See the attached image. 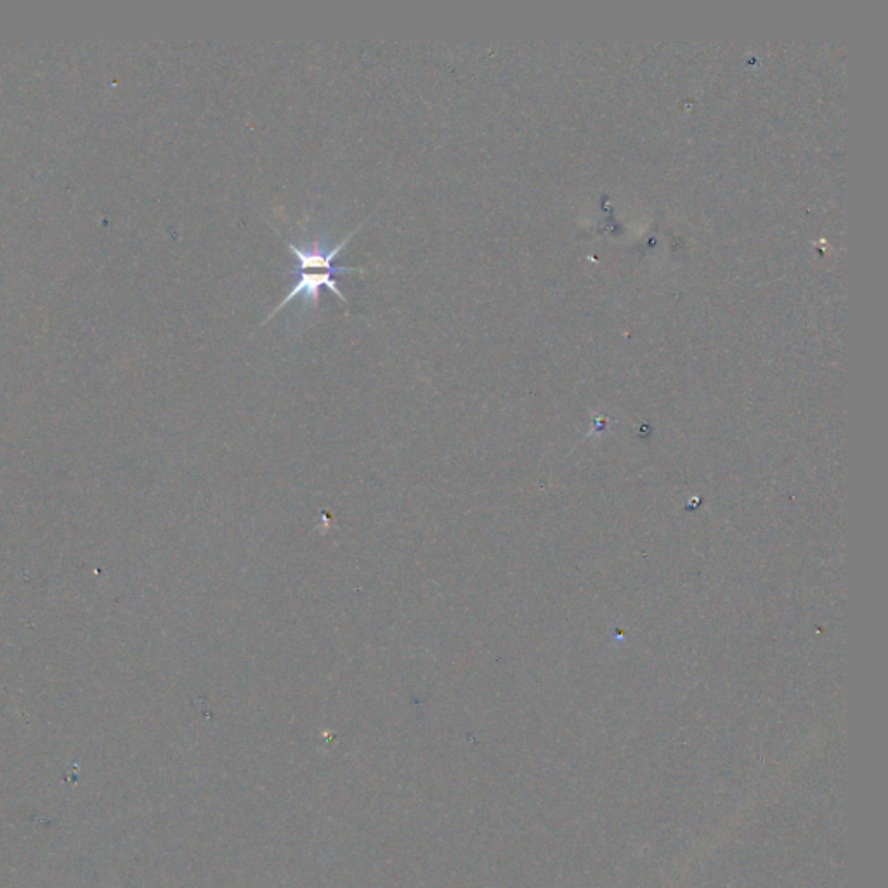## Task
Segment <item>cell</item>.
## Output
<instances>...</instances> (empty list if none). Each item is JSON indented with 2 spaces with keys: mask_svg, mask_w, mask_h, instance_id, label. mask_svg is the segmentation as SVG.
<instances>
[{
  "mask_svg": "<svg viewBox=\"0 0 888 888\" xmlns=\"http://www.w3.org/2000/svg\"><path fill=\"white\" fill-rule=\"evenodd\" d=\"M363 222L358 228H354L349 235L340 240V242L330 245V235L323 233L320 236H314L313 240L307 242L295 243L288 242V250L295 257V266L292 269L294 275V285L288 290V294L281 299L280 304L268 314L271 320L276 314L280 313L283 307L290 304L294 299H301V314L313 313L318 309L320 304L321 288L327 287L332 294L337 295L340 301L347 304L346 295L342 294V290L337 287V281L333 276L346 275V273H366L368 268H346V266H333V261L337 259V255L342 254V250L346 249L347 243L351 242L358 231H360Z\"/></svg>",
  "mask_w": 888,
  "mask_h": 888,
  "instance_id": "6da1fadb",
  "label": "cell"
}]
</instances>
